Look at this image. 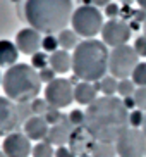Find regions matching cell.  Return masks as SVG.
Here are the masks:
<instances>
[{
    "mask_svg": "<svg viewBox=\"0 0 146 157\" xmlns=\"http://www.w3.org/2000/svg\"><path fill=\"white\" fill-rule=\"evenodd\" d=\"M84 128L96 142L115 143L122 131L129 128V111L124 107L122 98L117 95L98 97L86 109Z\"/></svg>",
    "mask_w": 146,
    "mask_h": 157,
    "instance_id": "cell-1",
    "label": "cell"
},
{
    "mask_svg": "<svg viewBox=\"0 0 146 157\" xmlns=\"http://www.w3.org/2000/svg\"><path fill=\"white\" fill-rule=\"evenodd\" d=\"M72 0H26L24 16L31 28L45 35L65 29L72 17Z\"/></svg>",
    "mask_w": 146,
    "mask_h": 157,
    "instance_id": "cell-2",
    "label": "cell"
},
{
    "mask_svg": "<svg viewBox=\"0 0 146 157\" xmlns=\"http://www.w3.org/2000/svg\"><path fill=\"white\" fill-rule=\"evenodd\" d=\"M110 52L108 47L100 40L88 38L79 42L72 54V71L82 81H100L108 71Z\"/></svg>",
    "mask_w": 146,
    "mask_h": 157,
    "instance_id": "cell-3",
    "label": "cell"
},
{
    "mask_svg": "<svg viewBox=\"0 0 146 157\" xmlns=\"http://www.w3.org/2000/svg\"><path fill=\"white\" fill-rule=\"evenodd\" d=\"M40 74L33 66L27 64H14L4 73L2 76V88L7 93L10 100L21 102H33L38 98V93L41 90Z\"/></svg>",
    "mask_w": 146,
    "mask_h": 157,
    "instance_id": "cell-4",
    "label": "cell"
},
{
    "mask_svg": "<svg viewBox=\"0 0 146 157\" xmlns=\"http://www.w3.org/2000/svg\"><path fill=\"white\" fill-rule=\"evenodd\" d=\"M72 29L82 38H95L103 29V14L95 5H81L72 12Z\"/></svg>",
    "mask_w": 146,
    "mask_h": 157,
    "instance_id": "cell-5",
    "label": "cell"
},
{
    "mask_svg": "<svg viewBox=\"0 0 146 157\" xmlns=\"http://www.w3.org/2000/svg\"><path fill=\"white\" fill-rule=\"evenodd\" d=\"M139 64V56L131 45H122L112 48L108 59V71L117 79L131 78L134 67Z\"/></svg>",
    "mask_w": 146,
    "mask_h": 157,
    "instance_id": "cell-6",
    "label": "cell"
},
{
    "mask_svg": "<svg viewBox=\"0 0 146 157\" xmlns=\"http://www.w3.org/2000/svg\"><path fill=\"white\" fill-rule=\"evenodd\" d=\"M115 148H117V155L119 157H144L146 135L143 133V129L127 128L117 138Z\"/></svg>",
    "mask_w": 146,
    "mask_h": 157,
    "instance_id": "cell-7",
    "label": "cell"
},
{
    "mask_svg": "<svg viewBox=\"0 0 146 157\" xmlns=\"http://www.w3.org/2000/svg\"><path fill=\"white\" fill-rule=\"evenodd\" d=\"M45 100L50 107H69L74 100V86L65 78H55L45 86Z\"/></svg>",
    "mask_w": 146,
    "mask_h": 157,
    "instance_id": "cell-8",
    "label": "cell"
},
{
    "mask_svg": "<svg viewBox=\"0 0 146 157\" xmlns=\"http://www.w3.org/2000/svg\"><path fill=\"white\" fill-rule=\"evenodd\" d=\"M131 35H133V29L126 21H122V19H108L103 24V29H101V42L107 47L117 48V47L127 45V42L131 40Z\"/></svg>",
    "mask_w": 146,
    "mask_h": 157,
    "instance_id": "cell-9",
    "label": "cell"
},
{
    "mask_svg": "<svg viewBox=\"0 0 146 157\" xmlns=\"http://www.w3.org/2000/svg\"><path fill=\"white\" fill-rule=\"evenodd\" d=\"M2 152L7 157H29L33 152L31 140L27 138L24 133L14 131L7 135L2 143Z\"/></svg>",
    "mask_w": 146,
    "mask_h": 157,
    "instance_id": "cell-10",
    "label": "cell"
},
{
    "mask_svg": "<svg viewBox=\"0 0 146 157\" xmlns=\"http://www.w3.org/2000/svg\"><path fill=\"white\" fill-rule=\"evenodd\" d=\"M19 124H21V117L17 107L10 102V98L0 97V136L14 133Z\"/></svg>",
    "mask_w": 146,
    "mask_h": 157,
    "instance_id": "cell-11",
    "label": "cell"
},
{
    "mask_svg": "<svg viewBox=\"0 0 146 157\" xmlns=\"http://www.w3.org/2000/svg\"><path fill=\"white\" fill-rule=\"evenodd\" d=\"M41 40L43 36L40 35V31H36L35 28H24L16 35V47L26 56H33L41 48Z\"/></svg>",
    "mask_w": 146,
    "mask_h": 157,
    "instance_id": "cell-12",
    "label": "cell"
},
{
    "mask_svg": "<svg viewBox=\"0 0 146 157\" xmlns=\"http://www.w3.org/2000/svg\"><path fill=\"white\" fill-rule=\"evenodd\" d=\"M95 143H96V140L93 138V135L84 126H78V128H74L72 135H71L69 148L74 154H79V155L81 154H91Z\"/></svg>",
    "mask_w": 146,
    "mask_h": 157,
    "instance_id": "cell-13",
    "label": "cell"
},
{
    "mask_svg": "<svg viewBox=\"0 0 146 157\" xmlns=\"http://www.w3.org/2000/svg\"><path fill=\"white\" fill-rule=\"evenodd\" d=\"M48 123L45 121L43 116H31L27 117L26 123H24V135H26L29 140H35V142H43L48 136Z\"/></svg>",
    "mask_w": 146,
    "mask_h": 157,
    "instance_id": "cell-14",
    "label": "cell"
},
{
    "mask_svg": "<svg viewBox=\"0 0 146 157\" xmlns=\"http://www.w3.org/2000/svg\"><path fill=\"white\" fill-rule=\"evenodd\" d=\"M74 131L72 123L65 117L64 121H60L59 124L50 126V131H48V136H46V142L52 143V145H57V147H62L65 143H69L71 140V135Z\"/></svg>",
    "mask_w": 146,
    "mask_h": 157,
    "instance_id": "cell-15",
    "label": "cell"
},
{
    "mask_svg": "<svg viewBox=\"0 0 146 157\" xmlns=\"http://www.w3.org/2000/svg\"><path fill=\"white\" fill-rule=\"evenodd\" d=\"M98 98V90L89 81H79L74 86V100L81 105H91Z\"/></svg>",
    "mask_w": 146,
    "mask_h": 157,
    "instance_id": "cell-16",
    "label": "cell"
},
{
    "mask_svg": "<svg viewBox=\"0 0 146 157\" xmlns=\"http://www.w3.org/2000/svg\"><path fill=\"white\" fill-rule=\"evenodd\" d=\"M50 67L57 74H65L72 69V56L67 50L59 48L57 52L50 54Z\"/></svg>",
    "mask_w": 146,
    "mask_h": 157,
    "instance_id": "cell-17",
    "label": "cell"
},
{
    "mask_svg": "<svg viewBox=\"0 0 146 157\" xmlns=\"http://www.w3.org/2000/svg\"><path fill=\"white\" fill-rule=\"evenodd\" d=\"M19 57V48L9 40H0V66H14Z\"/></svg>",
    "mask_w": 146,
    "mask_h": 157,
    "instance_id": "cell-18",
    "label": "cell"
},
{
    "mask_svg": "<svg viewBox=\"0 0 146 157\" xmlns=\"http://www.w3.org/2000/svg\"><path fill=\"white\" fill-rule=\"evenodd\" d=\"M79 35L74 29H62V31L57 35L59 38V45L62 50H71V48H76L79 45Z\"/></svg>",
    "mask_w": 146,
    "mask_h": 157,
    "instance_id": "cell-19",
    "label": "cell"
},
{
    "mask_svg": "<svg viewBox=\"0 0 146 157\" xmlns=\"http://www.w3.org/2000/svg\"><path fill=\"white\" fill-rule=\"evenodd\" d=\"M93 157H117V148L115 143H105V142H96L91 150Z\"/></svg>",
    "mask_w": 146,
    "mask_h": 157,
    "instance_id": "cell-20",
    "label": "cell"
},
{
    "mask_svg": "<svg viewBox=\"0 0 146 157\" xmlns=\"http://www.w3.org/2000/svg\"><path fill=\"white\" fill-rule=\"evenodd\" d=\"M117 88H119V79L114 78L112 74L100 79V92L105 97H114L115 93H117Z\"/></svg>",
    "mask_w": 146,
    "mask_h": 157,
    "instance_id": "cell-21",
    "label": "cell"
},
{
    "mask_svg": "<svg viewBox=\"0 0 146 157\" xmlns=\"http://www.w3.org/2000/svg\"><path fill=\"white\" fill-rule=\"evenodd\" d=\"M33 157H55V150H53V145L48 143L46 140L43 142H38L35 147H33Z\"/></svg>",
    "mask_w": 146,
    "mask_h": 157,
    "instance_id": "cell-22",
    "label": "cell"
},
{
    "mask_svg": "<svg viewBox=\"0 0 146 157\" xmlns=\"http://www.w3.org/2000/svg\"><path fill=\"white\" fill-rule=\"evenodd\" d=\"M136 88H137V86L134 85L133 79H129V78L119 79V88H117V93L120 95V98H124V97H133L134 92H136Z\"/></svg>",
    "mask_w": 146,
    "mask_h": 157,
    "instance_id": "cell-23",
    "label": "cell"
},
{
    "mask_svg": "<svg viewBox=\"0 0 146 157\" xmlns=\"http://www.w3.org/2000/svg\"><path fill=\"white\" fill-rule=\"evenodd\" d=\"M131 79L134 81L136 86H146V62H139L134 67L133 74H131Z\"/></svg>",
    "mask_w": 146,
    "mask_h": 157,
    "instance_id": "cell-24",
    "label": "cell"
},
{
    "mask_svg": "<svg viewBox=\"0 0 146 157\" xmlns=\"http://www.w3.org/2000/svg\"><path fill=\"white\" fill-rule=\"evenodd\" d=\"M48 64H50V56L46 52H36V54L31 56V66L35 69L41 71L45 67H48Z\"/></svg>",
    "mask_w": 146,
    "mask_h": 157,
    "instance_id": "cell-25",
    "label": "cell"
},
{
    "mask_svg": "<svg viewBox=\"0 0 146 157\" xmlns=\"http://www.w3.org/2000/svg\"><path fill=\"white\" fill-rule=\"evenodd\" d=\"M144 111L141 109H134V111L129 112V128H143V123H144Z\"/></svg>",
    "mask_w": 146,
    "mask_h": 157,
    "instance_id": "cell-26",
    "label": "cell"
},
{
    "mask_svg": "<svg viewBox=\"0 0 146 157\" xmlns=\"http://www.w3.org/2000/svg\"><path fill=\"white\" fill-rule=\"evenodd\" d=\"M59 38L57 36H53V35H45L43 36V40H41V48L45 52H57L59 50Z\"/></svg>",
    "mask_w": 146,
    "mask_h": 157,
    "instance_id": "cell-27",
    "label": "cell"
},
{
    "mask_svg": "<svg viewBox=\"0 0 146 157\" xmlns=\"http://www.w3.org/2000/svg\"><path fill=\"white\" fill-rule=\"evenodd\" d=\"M48 109H50V105H48V102H46L45 98H35V100L31 102L33 116H45Z\"/></svg>",
    "mask_w": 146,
    "mask_h": 157,
    "instance_id": "cell-28",
    "label": "cell"
},
{
    "mask_svg": "<svg viewBox=\"0 0 146 157\" xmlns=\"http://www.w3.org/2000/svg\"><path fill=\"white\" fill-rule=\"evenodd\" d=\"M43 117H45V121H46V123H48L50 126L59 124L60 121H64V119H65L64 116H62V112H60V109H55V107H50Z\"/></svg>",
    "mask_w": 146,
    "mask_h": 157,
    "instance_id": "cell-29",
    "label": "cell"
},
{
    "mask_svg": "<svg viewBox=\"0 0 146 157\" xmlns=\"http://www.w3.org/2000/svg\"><path fill=\"white\" fill-rule=\"evenodd\" d=\"M67 119L72 123L74 128H78V126H84V121H86V112H82L81 109H74V111H71V114L67 116Z\"/></svg>",
    "mask_w": 146,
    "mask_h": 157,
    "instance_id": "cell-30",
    "label": "cell"
},
{
    "mask_svg": "<svg viewBox=\"0 0 146 157\" xmlns=\"http://www.w3.org/2000/svg\"><path fill=\"white\" fill-rule=\"evenodd\" d=\"M134 100H136V107L146 112V86H137L134 92Z\"/></svg>",
    "mask_w": 146,
    "mask_h": 157,
    "instance_id": "cell-31",
    "label": "cell"
},
{
    "mask_svg": "<svg viewBox=\"0 0 146 157\" xmlns=\"http://www.w3.org/2000/svg\"><path fill=\"white\" fill-rule=\"evenodd\" d=\"M134 50L137 52V56L141 57H146V36L144 35H141V36H137L136 40H134Z\"/></svg>",
    "mask_w": 146,
    "mask_h": 157,
    "instance_id": "cell-32",
    "label": "cell"
},
{
    "mask_svg": "<svg viewBox=\"0 0 146 157\" xmlns=\"http://www.w3.org/2000/svg\"><path fill=\"white\" fill-rule=\"evenodd\" d=\"M38 74H40V79H41V81H45V83L48 85L50 81H53V79H55V74H57V73L52 69L50 66H48V67H45V69L38 71Z\"/></svg>",
    "mask_w": 146,
    "mask_h": 157,
    "instance_id": "cell-33",
    "label": "cell"
},
{
    "mask_svg": "<svg viewBox=\"0 0 146 157\" xmlns=\"http://www.w3.org/2000/svg\"><path fill=\"white\" fill-rule=\"evenodd\" d=\"M119 14H120L119 5L114 4V2H112V4H108V5L105 7V16H107L108 19H117V17H119Z\"/></svg>",
    "mask_w": 146,
    "mask_h": 157,
    "instance_id": "cell-34",
    "label": "cell"
},
{
    "mask_svg": "<svg viewBox=\"0 0 146 157\" xmlns=\"http://www.w3.org/2000/svg\"><path fill=\"white\" fill-rule=\"evenodd\" d=\"M55 157H76V154H74L69 147L62 145V147H57V148H55Z\"/></svg>",
    "mask_w": 146,
    "mask_h": 157,
    "instance_id": "cell-35",
    "label": "cell"
},
{
    "mask_svg": "<svg viewBox=\"0 0 146 157\" xmlns=\"http://www.w3.org/2000/svg\"><path fill=\"white\" fill-rule=\"evenodd\" d=\"M122 104H124V107H126L127 111H134V107H136V100H134V97H124Z\"/></svg>",
    "mask_w": 146,
    "mask_h": 157,
    "instance_id": "cell-36",
    "label": "cell"
},
{
    "mask_svg": "<svg viewBox=\"0 0 146 157\" xmlns=\"http://www.w3.org/2000/svg\"><path fill=\"white\" fill-rule=\"evenodd\" d=\"M91 4L100 9V7H107L108 4H112V0H91Z\"/></svg>",
    "mask_w": 146,
    "mask_h": 157,
    "instance_id": "cell-37",
    "label": "cell"
},
{
    "mask_svg": "<svg viewBox=\"0 0 146 157\" xmlns=\"http://www.w3.org/2000/svg\"><path fill=\"white\" fill-rule=\"evenodd\" d=\"M136 2H137V5H139L141 9L146 10V0H136Z\"/></svg>",
    "mask_w": 146,
    "mask_h": 157,
    "instance_id": "cell-38",
    "label": "cell"
},
{
    "mask_svg": "<svg viewBox=\"0 0 146 157\" xmlns=\"http://www.w3.org/2000/svg\"><path fill=\"white\" fill-rule=\"evenodd\" d=\"M141 129H143V133L146 135V114H144V123H143V128Z\"/></svg>",
    "mask_w": 146,
    "mask_h": 157,
    "instance_id": "cell-39",
    "label": "cell"
},
{
    "mask_svg": "<svg viewBox=\"0 0 146 157\" xmlns=\"http://www.w3.org/2000/svg\"><path fill=\"white\" fill-rule=\"evenodd\" d=\"M143 35L146 36V19H144V23H143Z\"/></svg>",
    "mask_w": 146,
    "mask_h": 157,
    "instance_id": "cell-40",
    "label": "cell"
},
{
    "mask_svg": "<svg viewBox=\"0 0 146 157\" xmlns=\"http://www.w3.org/2000/svg\"><path fill=\"white\" fill-rule=\"evenodd\" d=\"M79 157H93V155H91V154H81Z\"/></svg>",
    "mask_w": 146,
    "mask_h": 157,
    "instance_id": "cell-41",
    "label": "cell"
},
{
    "mask_svg": "<svg viewBox=\"0 0 146 157\" xmlns=\"http://www.w3.org/2000/svg\"><path fill=\"white\" fill-rule=\"evenodd\" d=\"M0 157H7V155H5V154L2 152V150H0Z\"/></svg>",
    "mask_w": 146,
    "mask_h": 157,
    "instance_id": "cell-42",
    "label": "cell"
},
{
    "mask_svg": "<svg viewBox=\"0 0 146 157\" xmlns=\"http://www.w3.org/2000/svg\"><path fill=\"white\" fill-rule=\"evenodd\" d=\"M0 83H2V76H0Z\"/></svg>",
    "mask_w": 146,
    "mask_h": 157,
    "instance_id": "cell-43",
    "label": "cell"
},
{
    "mask_svg": "<svg viewBox=\"0 0 146 157\" xmlns=\"http://www.w3.org/2000/svg\"><path fill=\"white\" fill-rule=\"evenodd\" d=\"M144 157H146V154H144Z\"/></svg>",
    "mask_w": 146,
    "mask_h": 157,
    "instance_id": "cell-44",
    "label": "cell"
},
{
    "mask_svg": "<svg viewBox=\"0 0 146 157\" xmlns=\"http://www.w3.org/2000/svg\"><path fill=\"white\" fill-rule=\"evenodd\" d=\"M117 157H119V155H117Z\"/></svg>",
    "mask_w": 146,
    "mask_h": 157,
    "instance_id": "cell-45",
    "label": "cell"
}]
</instances>
